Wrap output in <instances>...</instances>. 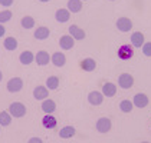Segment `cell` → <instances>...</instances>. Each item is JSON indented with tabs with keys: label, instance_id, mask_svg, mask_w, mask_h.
Returning a JSON list of instances; mask_svg holds the SVG:
<instances>
[{
	"label": "cell",
	"instance_id": "cell-1",
	"mask_svg": "<svg viewBox=\"0 0 151 143\" xmlns=\"http://www.w3.org/2000/svg\"><path fill=\"white\" fill-rule=\"evenodd\" d=\"M9 113L12 115V118L20 119V118H23L26 115V106L23 103H20V102H13L12 105L9 106Z\"/></svg>",
	"mask_w": 151,
	"mask_h": 143
},
{
	"label": "cell",
	"instance_id": "cell-2",
	"mask_svg": "<svg viewBox=\"0 0 151 143\" xmlns=\"http://www.w3.org/2000/svg\"><path fill=\"white\" fill-rule=\"evenodd\" d=\"M6 89L10 93H17V92H20L23 89V80L20 77H12L6 84Z\"/></svg>",
	"mask_w": 151,
	"mask_h": 143
},
{
	"label": "cell",
	"instance_id": "cell-3",
	"mask_svg": "<svg viewBox=\"0 0 151 143\" xmlns=\"http://www.w3.org/2000/svg\"><path fill=\"white\" fill-rule=\"evenodd\" d=\"M116 55H118V57L121 60L132 59V56H134V47L131 45H122V46H119Z\"/></svg>",
	"mask_w": 151,
	"mask_h": 143
},
{
	"label": "cell",
	"instance_id": "cell-4",
	"mask_svg": "<svg viewBox=\"0 0 151 143\" xmlns=\"http://www.w3.org/2000/svg\"><path fill=\"white\" fill-rule=\"evenodd\" d=\"M95 127H96V130L99 132V133H108V132L111 130V127H112L111 119H108V118H99V119L96 120Z\"/></svg>",
	"mask_w": 151,
	"mask_h": 143
},
{
	"label": "cell",
	"instance_id": "cell-5",
	"mask_svg": "<svg viewBox=\"0 0 151 143\" xmlns=\"http://www.w3.org/2000/svg\"><path fill=\"white\" fill-rule=\"evenodd\" d=\"M115 26H116V29H118L119 32L127 33V32H129V30L132 29V20L128 19V17H119V19L116 20Z\"/></svg>",
	"mask_w": 151,
	"mask_h": 143
},
{
	"label": "cell",
	"instance_id": "cell-6",
	"mask_svg": "<svg viewBox=\"0 0 151 143\" xmlns=\"http://www.w3.org/2000/svg\"><path fill=\"white\" fill-rule=\"evenodd\" d=\"M118 84H119L121 89H129L134 84V77L129 73H122L118 77Z\"/></svg>",
	"mask_w": 151,
	"mask_h": 143
},
{
	"label": "cell",
	"instance_id": "cell-7",
	"mask_svg": "<svg viewBox=\"0 0 151 143\" xmlns=\"http://www.w3.org/2000/svg\"><path fill=\"white\" fill-rule=\"evenodd\" d=\"M104 102V95L102 92H98V90H93L88 95V103L92 105V106H99L101 103Z\"/></svg>",
	"mask_w": 151,
	"mask_h": 143
},
{
	"label": "cell",
	"instance_id": "cell-8",
	"mask_svg": "<svg viewBox=\"0 0 151 143\" xmlns=\"http://www.w3.org/2000/svg\"><path fill=\"white\" fill-rule=\"evenodd\" d=\"M75 45V39L69 35H63L59 39V47L63 49V50H70Z\"/></svg>",
	"mask_w": 151,
	"mask_h": 143
},
{
	"label": "cell",
	"instance_id": "cell-9",
	"mask_svg": "<svg viewBox=\"0 0 151 143\" xmlns=\"http://www.w3.org/2000/svg\"><path fill=\"white\" fill-rule=\"evenodd\" d=\"M35 62L39 66H46L47 63H50V55L46 50H40L35 55Z\"/></svg>",
	"mask_w": 151,
	"mask_h": 143
},
{
	"label": "cell",
	"instance_id": "cell-10",
	"mask_svg": "<svg viewBox=\"0 0 151 143\" xmlns=\"http://www.w3.org/2000/svg\"><path fill=\"white\" fill-rule=\"evenodd\" d=\"M50 62L53 63V66L56 67H63L66 64V57L62 52H55L52 56H50Z\"/></svg>",
	"mask_w": 151,
	"mask_h": 143
},
{
	"label": "cell",
	"instance_id": "cell-11",
	"mask_svg": "<svg viewBox=\"0 0 151 143\" xmlns=\"http://www.w3.org/2000/svg\"><path fill=\"white\" fill-rule=\"evenodd\" d=\"M132 103H134V106L138 107V109H144L145 106H148V96L144 95V93H137L134 96Z\"/></svg>",
	"mask_w": 151,
	"mask_h": 143
},
{
	"label": "cell",
	"instance_id": "cell-12",
	"mask_svg": "<svg viewBox=\"0 0 151 143\" xmlns=\"http://www.w3.org/2000/svg\"><path fill=\"white\" fill-rule=\"evenodd\" d=\"M69 36H72L75 40H83L86 33H85L83 29L78 27L76 24H72V26H69Z\"/></svg>",
	"mask_w": 151,
	"mask_h": 143
},
{
	"label": "cell",
	"instance_id": "cell-13",
	"mask_svg": "<svg viewBox=\"0 0 151 143\" xmlns=\"http://www.w3.org/2000/svg\"><path fill=\"white\" fill-rule=\"evenodd\" d=\"M49 96V89L46 86H36L33 89V97L36 100H45Z\"/></svg>",
	"mask_w": 151,
	"mask_h": 143
},
{
	"label": "cell",
	"instance_id": "cell-14",
	"mask_svg": "<svg viewBox=\"0 0 151 143\" xmlns=\"http://www.w3.org/2000/svg\"><path fill=\"white\" fill-rule=\"evenodd\" d=\"M144 40H145V39H144V35H142L141 32H134V33L131 35V46H132V47H137V49L142 47V45L145 43Z\"/></svg>",
	"mask_w": 151,
	"mask_h": 143
},
{
	"label": "cell",
	"instance_id": "cell-15",
	"mask_svg": "<svg viewBox=\"0 0 151 143\" xmlns=\"http://www.w3.org/2000/svg\"><path fill=\"white\" fill-rule=\"evenodd\" d=\"M70 19V12L68 9H58L55 13V20L58 23H66Z\"/></svg>",
	"mask_w": 151,
	"mask_h": 143
},
{
	"label": "cell",
	"instance_id": "cell-16",
	"mask_svg": "<svg viewBox=\"0 0 151 143\" xmlns=\"http://www.w3.org/2000/svg\"><path fill=\"white\" fill-rule=\"evenodd\" d=\"M50 35V30H49V27L46 26H40V27H37L35 32H33V37L37 39V40H46L47 37Z\"/></svg>",
	"mask_w": 151,
	"mask_h": 143
},
{
	"label": "cell",
	"instance_id": "cell-17",
	"mask_svg": "<svg viewBox=\"0 0 151 143\" xmlns=\"http://www.w3.org/2000/svg\"><path fill=\"white\" fill-rule=\"evenodd\" d=\"M19 62L24 64V66H27V64H30L32 62H35V55L30 52V50H24L20 53V56H19Z\"/></svg>",
	"mask_w": 151,
	"mask_h": 143
},
{
	"label": "cell",
	"instance_id": "cell-18",
	"mask_svg": "<svg viewBox=\"0 0 151 143\" xmlns=\"http://www.w3.org/2000/svg\"><path fill=\"white\" fill-rule=\"evenodd\" d=\"M56 125H58V120H56V118H53L52 115H45L42 118V126L45 129H53Z\"/></svg>",
	"mask_w": 151,
	"mask_h": 143
},
{
	"label": "cell",
	"instance_id": "cell-19",
	"mask_svg": "<svg viewBox=\"0 0 151 143\" xmlns=\"http://www.w3.org/2000/svg\"><path fill=\"white\" fill-rule=\"evenodd\" d=\"M81 69L83 72H93L96 69V62L91 57H86L81 62Z\"/></svg>",
	"mask_w": 151,
	"mask_h": 143
},
{
	"label": "cell",
	"instance_id": "cell-20",
	"mask_svg": "<svg viewBox=\"0 0 151 143\" xmlns=\"http://www.w3.org/2000/svg\"><path fill=\"white\" fill-rule=\"evenodd\" d=\"M102 95L106 97H114L116 95V86L114 83H104L102 86Z\"/></svg>",
	"mask_w": 151,
	"mask_h": 143
},
{
	"label": "cell",
	"instance_id": "cell-21",
	"mask_svg": "<svg viewBox=\"0 0 151 143\" xmlns=\"http://www.w3.org/2000/svg\"><path fill=\"white\" fill-rule=\"evenodd\" d=\"M55 109H56V103H55L53 100L45 99V100L42 102V110H43L46 115H52V113L55 112Z\"/></svg>",
	"mask_w": 151,
	"mask_h": 143
},
{
	"label": "cell",
	"instance_id": "cell-22",
	"mask_svg": "<svg viewBox=\"0 0 151 143\" xmlns=\"http://www.w3.org/2000/svg\"><path fill=\"white\" fill-rule=\"evenodd\" d=\"M76 133V129L73 126H65L63 129L59 130V137L62 139H69V137H73Z\"/></svg>",
	"mask_w": 151,
	"mask_h": 143
},
{
	"label": "cell",
	"instance_id": "cell-23",
	"mask_svg": "<svg viewBox=\"0 0 151 143\" xmlns=\"http://www.w3.org/2000/svg\"><path fill=\"white\" fill-rule=\"evenodd\" d=\"M3 46H4L6 50H9V52L16 50V49H17V40H16V37H6L4 42H3Z\"/></svg>",
	"mask_w": 151,
	"mask_h": 143
},
{
	"label": "cell",
	"instance_id": "cell-24",
	"mask_svg": "<svg viewBox=\"0 0 151 143\" xmlns=\"http://www.w3.org/2000/svg\"><path fill=\"white\" fill-rule=\"evenodd\" d=\"M68 10L70 13H78L82 10V0H69L68 1Z\"/></svg>",
	"mask_w": 151,
	"mask_h": 143
},
{
	"label": "cell",
	"instance_id": "cell-25",
	"mask_svg": "<svg viewBox=\"0 0 151 143\" xmlns=\"http://www.w3.org/2000/svg\"><path fill=\"white\" fill-rule=\"evenodd\" d=\"M20 26L23 29H26V30H29V29H32L35 26V19L32 16H24V17H22V20H20Z\"/></svg>",
	"mask_w": 151,
	"mask_h": 143
},
{
	"label": "cell",
	"instance_id": "cell-26",
	"mask_svg": "<svg viewBox=\"0 0 151 143\" xmlns=\"http://www.w3.org/2000/svg\"><path fill=\"white\" fill-rule=\"evenodd\" d=\"M46 87L49 90H56L59 87V77L56 76H50L46 79Z\"/></svg>",
	"mask_w": 151,
	"mask_h": 143
},
{
	"label": "cell",
	"instance_id": "cell-27",
	"mask_svg": "<svg viewBox=\"0 0 151 143\" xmlns=\"http://www.w3.org/2000/svg\"><path fill=\"white\" fill-rule=\"evenodd\" d=\"M12 123V115L9 112H0V126H9Z\"/></svg>",
	"mask_w": 151,
	"mask_h": 143
},
{
	"label": "cell",
	"instance_id": "cell-28",
	"mask_svg": "<svg viewBox=\"0 0 151 143\" xmlns=\"http://www.w3.org/2000/svg\"><path fill=\"white\" fill-rule=\"evenodd\" d=\"M119 109H121L122 113H129V112L134 109V103H132L131 100H121Z\"/></svg>",
	"mask_w": 151,
	"mask_h": 143
},
{
	"label": "cell",
	"instance_id": "cell-29",
	"mask_svg": "<svg viewBox=\"0 0 151 143\" xmlns=\"http://www.w3.org/2000/svg\"><path fill=\"white\" fill-rule=\"evenodd\" d=\"M13 13L10 10H1L0 12V24L6 23V22H9L10 19H12Z\"/></svg>",
	"mask_w": 151,
	"mask_h": 143
},
{
	"label": "cell",
	"instance_id": "cell-30",
	"mask_svg": "<svg viewBox=\"0 0 151 143\" xmlns=\"http://www.w3.org/2000/svg\"><path fill=\"white\" fill-rule=\"evenodd\" d=\"M141 49H142V55H144V56L151 57V42H145Z\"/></svg>",
	"mask_w": 151,
	"mask_h": 143
},
{
	"label": "cell",
	"instance_id": "cell-31",
	"mask_svg": "<svg viewBox=\"0 0 151 143\" xmlns=\"http://www.w3.org/2000/svg\"><path fill=\"white\" fill-rule=\"evenodd\" d=\"M0 4L3 7H10L13 4V0H0Z\"/></svg>",
	"mask_w": 151,
	"mask_h": 143
},
{
	"label": "cell",
	"instance_id": "cell-32",
	"mask_svg": "<svg viewBox=\"0 0 151 143\" xmlns=\"http://www.w3.org/2000/svg\"><path fill=\"white\" fill-rule=\"evenodd\" d=\"M27 143H43V140L40 139V137H30Z\"/></svg>",
	"mask_w": 151,
	"mask_h": 143
},
{
	"label": "cell",
	"instance_id": "cell-33",
	"mask_svg": "<svg viewBox=\"0 0 151 143\" xmlns=\"http://www.w3.org/2000/svg\"><path fill=\"white\" fill-rule=\"evenodd\" d=\"M4 33H6V29H4V26H1V24H0V37H3Z\"/></svg>",
	"mask_w": 151,
	"mask_h": 143
},
{
	"label": "cell",
	"instance_id": "cell-34",
	"mask_svg": "<svg viewBox=\"0 0 151 143\" xmlns=\"http://www.w3.org/2000/svg\"><path fill=\"white\" fill-rule=\"evenodd\" d=\"M39 1H42V3H47V1H50V0H39Z\"/></svg>",
	"mask_w": 151,
	"mask_h": 143
},
{
	"label": "cell",
	"instance_id": "cell-35",
	"mask_svg": "<svg viewBox=\"0 0 151 143\" xmlns=\"http://www.w3.org/2000/svg\"><path fill=\"white\" fill-rule=\"evenodd\" d=\"M1 79H3V73L0 72V82H1Z\"/></svg>",
	"mask_w": 151,
	"mask_h": 143
},
{
	"label": "cell",
	"instance_id": "cell-36",
	"mask_svg": "<svg viewBox=\"0 0 151 143\" xmlns=\"http://www.w3.org/2000/svg\"><path fill=\"white\" fill-rule=\"evenodd\" d=\"M141 143H150V142H141Z\"/></svg>",
	"mask_w": 151,
	"mask_h": 143
},
{
	"label": "cell",
	"instance_id": "cell-37",
	"mask_svg": "<svg viewBox=\"0 0 151 143\" xmlns=\"http://www.w3.org/2000/svg\"><path fill=\"white\" fill-rule=\"evenodd\" d=\"M109 1H115V0H109Z\"/></svg>",
	"mask_w": 151,
	"mask_h": 143
},
{
	"label": "cell",
	"instance_id": "cell-38",
	"mask_svg": "<svg viewBox=\"0 0 151 143\" xmlns=\"http://www.w3.org/2000/svg\"><path fill=\"white\" fill-rule=\"evenodd\" d=\"M0 130H1V126H0Z\"/></svg>",
	"mask_w": 151,
	"mask_h": 143
},
{
	"label": "cell",
	"instance_id": "cell-39",
	"mask_svg": "<svg viewBox=\"0 0 151 143\" xmlns=\"http://www.w3.org/2000/svg\"><path fill=\"white\" fill-rule=\"evenodd\" d=\"M82 1H85V0H82Z\"/></svg>",
	"mask_w": 151,
	"mask_h": 143
}]
</instances>
